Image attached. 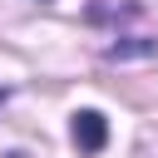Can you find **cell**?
<instances>
[{
	"mask_svg": "<svg viewBox=\"0 0 158 158\" xmlns=\"http://www.w3.org/2000/svg\"><path fill=\"white\" fill-rule=\"evenodd\" d=\"M69 138H74L79 153H99V148L109 143V118H104L99 109H79L74 123H69Z\"/></svg>",
	"mask_w": 158,
	"mask_h": 158,
	"instance_id": "1",
	"label": "cell"
},
{
	"mask_svg": "<svg viewBox=\"0 0 158 158\" xmlns=\"http://www.w3.org/2000/svg\"><path fill=\"white\" fill-rule=\"evenodd\" d=\"M133 54H158V40H114L104 59H133Z\"/></svg>",
	"mask_w": 158,
	"mask_h": 158,
	"instance_id": "2",
	"label": "cell"
},
{
	"mask_svg": "<svg viewBox=\"0 0 158 158\" xmlns=\"http://www.w3.org/2000/svg\"><path fill=\"white\" fill-rule=\"evenodd\" d=\"M44 5H49V0H44Z\"/></svg>",
	"mask_w": 158,
	"mask_h": 158,
	"instance_id": "4",
	"label": "cell"
},
{
	"mask_svg": "<svg viewBox=\"0 0 158 158\" xmlns=\"http://www.w3.org/2000/svg\"><path fill=\"white\" fill-rule=\"evenodd\" d=\"M5 94H10V89H0V104H5Z\"/></svg>",
	"mask_w": 158,
	"mask_h": 158,
	"instance_id": "3",
	"label": "cell"
}]
</instances>
